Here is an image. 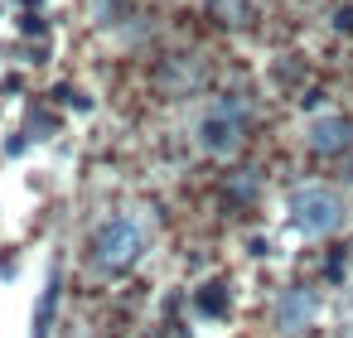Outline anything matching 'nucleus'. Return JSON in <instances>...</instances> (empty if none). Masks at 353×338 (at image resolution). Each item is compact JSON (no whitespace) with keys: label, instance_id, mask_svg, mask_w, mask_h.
I'll list each match as a JSON object with an SVG mask.
<instances>
[{"label":"nucleus","instance_id":"7ed1b4c3","mask_svg":"<svg viewBox=\"0 0 353 338\" xmlns=\"http://www.w3.org/2000/svg\"><path fill=\"white\" fill-rule=\"evenodd\" d=\"M199 145L208 155H232L242 145V102H218L213 112L199 116Z\"/></svg>","mask_w":353,"mask_h":338},{"label":"nucleus","instance_id":"20e7f679","mask_svg":"<svg viewBox=\"0 0 353 338\" xmlns=\"http://www.w3.org/2000/svg\"><path fill=\"white\" fill-rule=\"evenodd\" d=\"M305 145H310L314 155H343V150L353 145V126H348L343 116H314L310 131H305Z\"/></svg>","mask_w":353,"mask_h":338},{"label":"nucleus","instance_id":"f257e3e1","mask_svg":"<svg viewBox=\"0 0 353 338\" xmlns=\"http://www.w3.org/2000/svg\"><path fill=\"white\" fill-rule=\"evenodd\" d=\"M145 251V227L136 218H107L97 232H92V266L107 271V275H121L141 261Z\"/></svg>","mask_w":353,"mask_h":338},{"label":"nucleus","instance_id":"423d86ee","mask_svg":"<svg viewBox=\"0 0 353 338\" xmlns=\"http://www.w3.org/2000/svg\"><path fill=\"white\" fill-rule=\"evenodd\" d=\"M54 314H59V271H49V285H44V295H39V309H34V328H30V338H49Z\"/></svg>","mask_w":353,"mask_h":338},{"label":"nucleus","instance_id":"39448f33","mask_svg":"<svg viewBox=\"0 0 353 338\" xmlns=\"http://www.w3.org/2000/svg\"><path fill=\"white\" fill-rule=\"evenodd\" d=\"M314 314H319V299H314V290H285L281 295V304H276V324H281V333H300L305 324H314Z\"/></svg>","mask_w":353,"mask_h":338},{"label":"nucleus","instance_id":"6e6552de","mask_svg":"<svg viewBox=\"0 0 353 338\" xmlns=\"http://www.w3.org/2000/svg\"><path fill=\"white\" fill-rule=\"evenodd\" d=\"M334 30L339 34H353V10H334Z\"/></svg>","mask_w":353,"mask_h":338},{"label":"nucleus","instance_id":"0eeeda50","mask_svg":"<svg viewBox=\"0 0 353 338\" xmlns=\"http://www.w3.org/2000/svg\"><path fill=\"white\" fill-rule=\"evenodd\" d=\"M252 193H256V174H252V169H242V174L232 179V198H252Z\"/></svg>","mask_w":353,"mask_h":338},{"label":"nucleus","instance_id":"f03ea898","mask_svg":"<svg viewBox=\"0 0 353 338\" xmlns=\"http://www.w3.org/2000/svg\"><path fill=\"white\" fill-rule=\"evenodd\" d=\"M290 222L300 237H329L348 222V203L334 189H300L290 193Z\"/></svg>","mask_w":353,"mask_h":338}]
</instances>
